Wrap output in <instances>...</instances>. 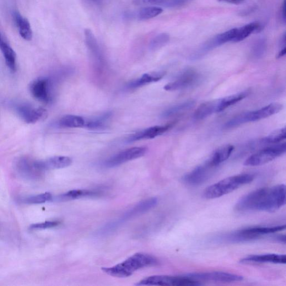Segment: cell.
<instances>
[{"instance_id":"3957f363","label":"cell","mask_w":286,"mask_h":286,"mask_svg":"<svg viewBox=\"0 0 286 286\" xmlns=\"http://www.w3.org/2000/svg\"><path fill=\"white\" fill-rule=\"evenodd\" d=\"M255 176L244 174L231 176L208 187L203 191L205 198L214 199L227 195L236 189L251 183Z\"/></svg>"},{"instance_id":"4fadbf2b","label":"cell","mask_w":286,"mask_h":286,"mask_svg":"<svg viewBox=\"0 0 286 286\" xmlns=\"http://www.w3.org/2000/svg\"><path fill=\"white\" fill-rule=\"evenodd\" d=\"M30 91L37 100L47 103L51 100L50 81L47 78H40L34 80L30 85Z\"/></svg>"},{"instance_id":"f1b7e54d","label":"cell","mask_w":286,"mask_h":286,"mask_svg":"<svg viewBox=\"0 0 286 286\" xmlns=\"http://www.w3.org/2000/svg\"><path fill=\"white\" fill-rule=\"evenodd\" d=\"M94 195H95V193L89 190H74L67 192L58 196V200L61 201H69L80 198L94 196Z\"/></svg>"},{"instance_id":"1f68e13d","label":"cell","mask_w":286,"mask_h":286,"mask_svg":"<svg viewBox=\"0 0 286 286\" xmlns=\"http://www.w3.org/2000/svg\"><path fill=\"white\" fill-rule=\"evenodd\" d=\"M267 49V40L264 37L257 40L252 47V55L257 59H260L265 55Z\"/></svg>"},{"instance_id":"5bb4252c","label":"cell","mask_w":286,"mask_h":286,"mask_svg":"<svg viewBox=\"0 0 286 286\" xmlns=\"http://www.w3.org/2000/svg\"><path fill=\"white\" fill-rule=\"evenodd\" d=\"M72 164V159L66 156H53L45 160L35 161L36 168L41 172L48 170L66 168Z\"/></svg>"},{"instance_id":"836d02e7","label":"cell","mask_w":286,"mask_h":286,"mask_svg":"<svg viewBox=\"0 0 286 286\" xmlns=\"http://www.w3.org/2000/svg\"><path fill=\"white\" fill-rule=\"evenodd\" d=\"M170 40V35L167 33H161L155 36L149 44V48L151 50L156 51L160 49L169 42Z\"/></svg>"},{"instance_id":"4316f807","label":"cell","mask_w":286,"mask_h":286,"mask_svg":"<svg viewBox=\"0 0 286 286\" xmlns=\"http://www.w3.org/2000/svg\"><path fill=\"white\" fill-rule=\"evenodd\" d=\"M261 28V24L257 22H253L237 28L236 35L234 42H239L244 40L247 37Z\"/></svg>"},{"instance_id":"7a4b0ae2","label":"cell","mask_w":286,"mask_h":286,"mask_svg":"<svg viewBox=\"0 0 286 286\" xmlns=\"http://www.w3.org/2000/svg\"><path fill=\"white\" fill-rule=\"evenodd\" d=\"M157 263V260L154 257L147 254L138 253L115 266L102 268V269L111 276L126 278L132 276L134 272L140 269L153 266Z\"/></svg>"},{"instance_id":"83f0119b","label":"cell","mask_w":286,"mask_h":286,"mask_svg":"<svg viewBox=\"0 0 286 286\" xmlns=\"http://www.w3.org/2000/svg\"><path fill=\"white\" fill-rule=\"evenodd\" d=\"M86 121L82 117L67 115L62 117L59 121V125L64 128H77L85 127Z\"/></svg>"},{"instance_id":"603a6c76","label":"cell","mask_w":286,"mask_h":286,"mask_svg":"<svg viewBox=\"0 0 286 286\" xmlns=\"http://www.w3.org/2000/svg\"><path fill=\"white\" fill-rule=\"evenodd\" d=\"M165 74L164 72H160L145 73L141 77L134 80L129 84L128 87L132 89H137L151 83L158 82L159 80L162 79Z\"/></svg>"},{"instance_id":"9c48e42d","label":"cell","mask_w":286,"mask_h":286,"mask_svg":"<svg viewBox=\"0 0 286 286\" xmlns=\"http://www.w3.org/2000/svg\"><path fill=\"white\" fill-rule=\"evenodd\" d=\"M215 169V167L210 165L207 160L204 164L188 173L183 177V181L190 186L201 185L209 179Z\"/></svg>"},{"instance_id":"e0dca14e","label":"cell","mask_w":286,"mask_h":286,"mask_svg":"<svg viewBox=\"0 0 286 286\" xmlns=\"http://www.w3.org/2000/svg\"><path fill=\"white\" fill-rule=\"evenodd\" d=\"M157 203L158 199L155 197L145 199V200L140 202L136 206L129 210L124 214L122 220H120V221L132 219L136 217L137 216L146 213L155 207Z\"/></svg>"},{"instance_id":"9a60e30c","label":"cell","mask_w":286,"mask_h":286,"mask_svg":"<svg viewBox=\"0 0 286 286\" xmlns=\"http://www.w3.org/2000/svg\"><path fill=\"white\" fill-rule=\"evenodd\" d=\"M172 127V124H167L163 126H155L150 127L139 132L135 133L129 137L128 139V142L138 141L143 139H151L161 136Z\"/></svg>"},{"instance_id":"d4e9b609","label":"cell","mask_w":286,"mask_h":286,"mask_svg":"<svg viewBox=\"0 0 286 286\" xmlns=\"http://www.w3.org/2000/svg\"><path fill=\"white\" fill-rule=\"evenodd\" d=\"M249 92L244 91L242 93L231 95L225 98L218 100V112H220L227 109L232 105L244 99L249 95Z\"/></svg>"},{"instance_id":"7c38bea8","label":"cell","mask_w":286,"mask_h":286,"mask_svg":"<svg viewBox=\"0 0 286 286\" xmlns=\"http://www.w3.org/2000/svg\"><path fill=\"white\" fill-rule=\"evenodd\" d=\"M197 79L198 75L195 71L188 70L174 81L167 84L164 89L167 91H174L187 89L195 84Z\"/></svg>"},{"instance_id":"2e32d148","label":"cell","mask_w":286,"mask_h":286,"mask_svg":"<svg viewBox=\"0 0 286 286\" xmlns=\"http://www.w3.org/2000/svg\"><path fill=\"white\" fill-rule=\"evenodd\" d=\"M240 262L242 264H260L271 263L274 264H285L286 257L284 255L277 254H266V255H253L241 259Z\"/></svg>"},{"instance_id":"d6a6232c","label":"cell","mask_w":286,"mask_h":286,"mask_svg":"<svg viewBox=\"0 0 286 286\" xmlns=\"http://www.w3.org/2000/svg\"><path fill=\"white\" fill-rule=\"evenodd\" d=\"M286 138L285 128H280L272 132L269 136L262 140V142L266 144H276L283 141Z\"/></svg>"},{"instance_id":"d6986e66","label":"cell","mask_w":286,"mask_h":286,"mask_svg":"<svg viewBox=\"0 0 286 286\" xmlns=\"http://www.w3.org/2000/svg\"><path fill=\"white\" fill-rule=\"evenodd\" d=\"M234 150L233 145H226L221 147L213 154L208 160L209 162L213 167H217L225 160H227Z\"/></svg>"},{"instance_id":"44dd1931","label":"cell","mask_w":286,"mask_h":286,"mask_svg":"<svg viewBox=\"0 0 286 286\" xmlns=\"http://www.w3.org/2000/svg\"><path fill=\"white\" fill-rule=\"evenodd\" d=\"M0 49L3 54L5 61L11 71L14 72L17 71V55L13 48L7 42H5L0 33Z\"/></svg>"},{"instance_id":"4dcf8cb0","label":"cell","mask_w":286,"mask_h":286,"mask_svg":"<svg viewBox=\"0 0 286 286\" xmlns=\"http://www.w3.org/2000/svg\"><path fill=\"white\" fill-rule=\"evenodd\" d=\"M110 117V113H107L99 117L93 118L87 122L86 121L85 127L91 130H101L104 129L107 125V122L109 118Z\"/></svg>"},{"instance_id":"30bf717a","label":"cell","mask_w":286,"mask_h":286,"mask_svg":"<svg viewBox=\"0 0 286 286\" xmlns=\"http://www.w3.org/2000/svg\"><path fill=\"white\" fill-rule=\"evenodd\" d=\"M18 116L24 122L34 124L46 119L47 111L43 108H34L28 105H19L15 108Z\"/></svg>"},{"instance_id":"7402d4cb","label":"cell","mask_w":286,"mask_h":286,"mask_svg":"<svg viewBox=\"0 0 286 286\" xmlns=\"http://www.w3.org/2000/svg\"><path fill=\"white\" fill-rule=\"evenodd\" d=\"M217 112L218 100L209 101L204 102L198 107L194 113V117L196 120H202Z\"/></svg>"},{"instance_id":"ba28073f","label":"cell","mask_w":286,"mask_h":286,"mask_svg":"<svg viewBox=\"0 0 286 286\" xmlns=\"http://www.w3.org/2000/svg\"><path fill=\"white\" fill-rule=\"evenodd\" d=\"M145 147H133L122 151L106 160L104 166L113 168L134 159L142 157L147 153Z\"/></svg>"},{"instance_id":"8d00e7d4","label":"cell","mask_w":286,"mask_h":286,"mask_svg":"<svg viewBox=\"0 0 286 286\" xmlns=\"http://www.w3.org/2000/svg\"><path fill=\"white\" fill-rule=\"evenodd\" d=\"M220 2H224L231 4H240L244 2V0H219Z\"/></svg>"},{"instance_id":"e575fe53","label":"cell","mask_w":286,"mask_h":286,"mask_svg":"<svg viewBox=\"0 0 286 286\" xmlns=\"http://www.w3.org/2000/svg\"><path fill=\"white\" fill-rule=\"evenodd\" d=\"M52 198L51 193L46 192L26 198L24 199V202L28 204H40L52 201Z\"/></svg>"},{"instance_id":"6da1fadb","label":"cell","mask_w":286,"mask_h":286,"mask_svg":"<svg viewBox=\"0 0 286 286\" xmlns=\"http://www.w3.org/2000/svg\"><path fill=\"white\" fill-rule=\"evenodd\" d=\"M285 204V186L283 184L257 189L241 197L235 205L239 212L277 211Z\"/></svg>"},{"instance_id":"d590c367","label":"cell","mask_w":286,"mask_h":286,"mask_svg":"<svg viewBox=\"0 0 286 286\" xmlns=\"http://www.w3.org/2000/svg\"><path fill=\"white\" fill-rule=\"evenodd\" d=\"M59 223L58 221H46L44 223H37L31 225L30 229L31 230H42L56 227Z\"/></svg>"},{"instance_id":"8fae6325","label":"cell","mask_w":286,"mask_h":286,"mask_svg":"<svg viewBox=\"0 0 286 286\" xmlns=\"http://www.w3.org/2000/svg\"><path fill=\"white\" fill-rule=\"evenodd\" d=\"M86 45L97 67L102 68L104 64V58L93 32L90 29L84 31Z\"/></svg>"},{"instance_id":"ab89813d","label":"cell","mask_w":286,"mask_h":286,"mask_svg":"<svg viewBox=\"0 0 286 286\" xmlns=\"http://www.w3.org/2000/svg\"><path fill=\"white\" fill-rule=\"evenodd\" d=\"M285 55V48H283V49L280 50L278 54L277 58H281L284 56Z\"/></svg>"},{"instance_id":"ffe728a7","label":"cell","mask_w":286,"mask_h":286,"mask_svg":"<svg viewBox=\"0 0 286 286\" xmlns=\"http://www.w3.org/2000/svg\"><path fill=\"white\" fill-rule=\"evenodd\" d=\"M188 0H133V3L137 6L150 5L160 8H174L182 6Z\"/></svg>"},{"instance_id":"52a82bcc","label":"cell","mask_w":286,"mask_h":286,"mask_svg":"<svg viewBox=\"0 0 286 286\" xmlns=\"http://www.w3.org/2000/svg\"><path fill=\"white\" fill-rule=\"evenodd\" d=\"M186 276L199 282L230 283L239 282L244 279V277L240 275L224 272L191 273L187 274Z\"/></svg>"},{"instance_id":"8992f818","label":"cell","mask_w":286,"mask_h":286,"mask_svg":"<svg viewBox=\"0 0 286 286\" xmlns=\"http://www.w3.org/2000/svg\"><path fill=\"white\" fill-rule=\"evenodd\" d=\"M200 282L192 279L187 276H153L145 278L139 281L138 285H182L196 286L201 285Z\"/></svg>"},{"instance_id":"f546056e","label":"cell","mask_w":286,"mask_h":286,"mask_svg":"<svg viewBox=\"0 0 286 286\" xmlns=\"http://www.w3.org/2000/svg\"><path fill=\"white\" fill-rule=\"evenodd\" d=\"M163 11L162 8L159 7L150 6L145 7L139 11L138 18L140 20H148L157 17V16L162 13Z\"/></svg>"},{"instance_id":"5b68a950","label":"cell","mask_w":286,"mask_h":286,"mask_svg":"<svg viewBox=\"0 0 286 286\" xmlns=\"http://www.w3.org/2000/svg\"><path fill=\"white\" fill-rule=\"evenodd\" d=\"M285 151V143L272 145L250 156L244 161V165L256 167L265 165L284 154Z\"/></svg>"},{"instance_id":"277c9868","label":"cell","mask_w":286,"mask_h":286,"mask_svg":"<svg viewBox=\"0 0 286 286\" xmlns=\"http://www.w3.org/2000/svg\"><path fill=\"white\" fill-rule=\"evenodd\" d=\"M282 109V104L278 102H273L260 109L242 113L236 115L226 122L225 127L226 129H231L239 127L246 123L261 120L277 114Z\"/></svg>"},{"instance_id":"ac0fdd59","label":"cell","mask_w":286,"mask_h":286,"mask_svg":"<svg viewBox=\"0 0 286 286\" xmlns=\"http://www.w3.org/2000/svg\"><path fill=\"white\" fill-rule=\"evenodd\" d=\"M237 28L230 29L214 37L204 45L202 51H208L228 42H234L236 35Z\"/></svg>"},{"instance_id":"f35d334b","label":"cell","mask_w":286,"mask_h":286,"mask_svg":"<svg viewBox=\"0 0 286 286\" xmlns=\"http://www.w3.org/2000/svg\"><path fill=\"white\" fill-rule=\"evenodd\" d=\"M282 18L283 19V22H285V2L284 0L282 7Z\"/></svg>"},{"instance_id":"74e56055","label":"cell","mask_w":286,"mask_h":286,"mask_svg":"<svg viewBox=\"0 0 286 286\" xmlns=\"http://www.w3.org/2000/svg\"><path fill=\"white\" fill-rule=\"evenodd\" d=\"M85 1L97 7H100L102 4V0H85Z\"/></svg>"},{"instance_id":"cb8c5ba5","label":"cell","mask_w":286,"mask_h":286,"mask_svg":"<svg viewBox=\"0 0 286 286\" xmlns=\"http://www.w3.org/2000/svg\"><path fill=\"white\" fill-rule=\"evenodd\" d=\"M14 17L15 23L19 28L21 36L26 40H31L33 36V32L28 20L22 17L18 12H14Z\"/></svg>"},{"instance_id":"484cf974","label":"cell","mask_w":286,"mask_h":286,"mask_svg":"<svg viewBox=\"0 0 286 286\" xmlns=\"http://www.w3.org/2000/svg\"><path fill=\"white\" fill-rule=\"evenodd\" d=\"M195 105L193 100H188L182 103L173 106L166 110L162 114L164 117H171L182 114L187 111L190 110Z\"/></svg>"}]
</instances>
